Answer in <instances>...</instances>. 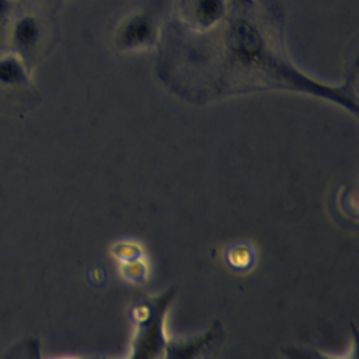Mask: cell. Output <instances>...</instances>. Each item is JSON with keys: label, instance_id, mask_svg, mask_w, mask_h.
<instances>
[{"label": "cell", "instance_id": "obj_1", "mask_svg": "<svg viewBox=\"0 0 359 359\" xmlns=\"http://www.w3.org/2000/svg\"><path fill=\"white\" fill-rule=\"evenodd\" d=\"M160 45V80L189 101L285 88L327 97L356 111L346 87L330 88L293 66L283 45L280 14L268 3L231 0L223 18L202 31L172 20Z\"/></svg>", "mask_w": 359, "mask_h": 359}, {"label": "cell", "instance_id": "obj_2", "mask_svg": "<svg viewBox=\"0 0 359 359\" xmlns=\"http://www.w3.org/2000/svg\"><path fill=\"white\" fill-rule=\"evenodd\" d=\"M172 289L158 297L136 302L130 310L135 324L132 355L129 359H161L168 338L164 332V316L172 297Z\"/></svg>", "mask_w": 359, "mask_h": 359}, {"label": "cell", "instance_id": "obj_3", "mask_svg": "<svg viewBox=\"0 0 359 359\" xmlns=\"http://www.w3.org/2000/svg\"><path fill=\"white\" fill-rule=\"evenodd\" d=\"M226 11V0H178L174 21L185 28L202 31L219 22Z\"/></svg>", "mask_w": 359, "mask_h": 359}, {"label": "cell", "instance_id": "obj_4", "mask_svg": "<svg viewBox=\"0 0 359 359\" xmlns=\"http://www.w3.org/2000/svg\"><path fill=\"white\" fill-rule=\"evenodd\" d=\"M222 341L223 328L213 325L203 335L181 341H168L161 359H215Z\"/></svg>", "mask_w": 359, "mask_h": 359}, {"label": "cell", "instance_id": "obj_5", "mask_svg": "<svg viewBox=\"0 0 359 359\" xmlns=\"http://www.w3.org/2000/svg\"><path fill=\"white\" fill-rule=\"evenodd\" d=\"M43 22L36 14H22L14 20L10 27V45L11 52L22 59L29 66V59L36 55L41 41L43 38Z\"/></svg>", "mask_w": 359, "mask_h": 359}, {"label": "cell", "instance_id": "obj_6", "mask_svg": "<svg viewBox=\"0 0 359 359\" xmlns=\"http://www.w3.org/2000/svg\"><path fill=\"white\" fill-rule=\"evenodd\" d=\"M34 90L29 70L14 52L0 56V95L29 94Z\"/></svg>", "mask_w": 359, "mask_h": 359}, {"label": "cell", "instance_id": "obj_7", "mask_svg": "<svg viewBox=\"0 0 359 359\" xmlns=\"http://www.w3.org/2000/svg\"><path fill=\"white\" fill-rule=\"evenodd\" d=\"M154 39V22L147 14L129 17L115 32L114 42L122 49H135L151 45Z\"/></svg>", "mask_w": 359, "mask_h": 359}, {"label": "cell", "instance_id": "obj_8", "mask_svg": "<svg viewBox=\"0 0 359 359\" xmlns=\"http://www.w3.org/2000/svg\"><path fill=\"white\" fill-rule=\"evenodd\" d=\"M224 262L231 271L248 272L257 264L255 247L247 241L233 243L224 251Z\"/></svg>", "mask_w": 359, "mask_h": 359}, {"label": "cell", "instance_id": "obj_9", "mask_svg": "<svg viewBox=\"0 0 359 359\" xmlns=\"http://www.w3.org/2000/svg\"><path fill=\"white\" fill-rule=\"evenodd\" d=\"M111 254L122 264L139 258H144L143 247L133 240H119L111 247Z\"/></svg>", "mask_w": 359, "mask_h": 359}, {"label": "cell", "instance_id": "obj_10", "mask_svg": "<svg viewBox=\"0 0 359 359\" xmlns=\"http://www.w3.org/2000/svg\"><path fill=\"white\" fill-rule=\"evenodd\" d=\"M121 272L122 276L132 283H143L147 279L149 266L146 264L144 258L128 261L121 264Z\"/></svg>", "mask_w": 359, "mask_h": 359}, {"label": "cell", "instance_id": "obj_11", "mask_svg": "<svg viewBox=\"0 0 359 359\" xmlns=\"http://www.w3.org/2000/svg\"><path fill=\"white\" fill-rule=\"evenodd\" d=\"M11 8H13V0H0V35H1L3 27L8 21Z\"/></svg>", "mask_w": 359, "mask_h": 359}]
</instances>
